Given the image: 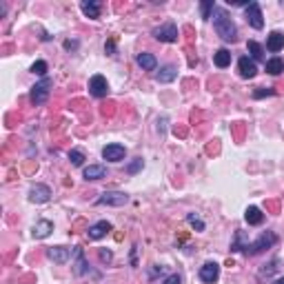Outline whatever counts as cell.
Masks as SVG:
<instances>
[{"instance_id":"1","label":"cell","mask_w":284,"mask_h":284,"mask_svg":"<svg viewBox=\"0 0 284 284\" xmlns=\"http://www.w3.org/2000/svg\"><path fill=\"white\" fill-rule=\"evenodd\" d=\"M211 18H213V29L217 31V36H220L222 40H226V42H235V40H238V29H235L231 16L226 13V9L215 7Z\"/></svg>"},{"instance_id":"2","label":"cell","mask_w":284,"mask_h":284,"mask_svg":"<svg viewBox=\"0 0 284 284\" xmlns=\"http://www.w3.org/2000/svg\"><path fill=\"white\" fill-rule=\"evenodd\" d=\"M275 242H278V235H275L273 231H264V233H262L260 238L255 240V242H251L247 248H244V253H247V255H257V253H262V251H266V248H271Z\"/></svg>"},{"instance_id":"3","label":"cell","mask_w":284,"mask_h":284,"mask_svg":"<svg viewBox=\"0 0 284 284\" xmlns=\"http://www.w3.org/2000/svg\"><path fill=\"white\" fill-rule=\"evenodd\" d=\"M51 84H53L51 78H42L40 82H36L34 87H31V96H29L31 105H36V106L44 105L49 98V91H51Z\"/></svg>"},{"instance_id":"4","label":"cell","mask_w":284,"mask_h":284,"mask_svg":"<svg viewBox=\"0 0 284 284\" xmlns=\"http://www.w3.org/2000/svg\"><path fill=\"white\" fill-rule=\"evenodd\" d=\"M129 202V195L122 193V191H106V193H102L100 198H98L96 204H100V207H122V204Z\"/></svg>"},{"instance_id":"5","label":"cell","mask_w":284,"mask_h":284,"mask_svg":"<svg viewBox=\"0 0 284 284\" xmlns=\"http://www.w3.org/2000/svg\"><path fill=\"white\" fill-rule=\"evenodd\" d=\"M89 93H91L93 98H105L106 93H109V82H106L105 75H100V73L91 75V80H89Z\"/></svg>"},{"instance_id":"6","label":"cell","mask_w":284,"mask_h":284,"mask_svg":"<svg viewBox=\"0 0 284 284\" xmlns=\"http://www.w3.org/2000/svg\"><path fill=\"white\" fill-rule=\"evenodd\" d=\"M153 38L160 42H176L178 40V27L173 22H167L162 27H155L153 29Z\"/></svg>"},{"instance_id":"7","label":"cell","mask_w":284,"mask_h":284,"mask_svg":"<svg viewBox=\"0 0 284 284\" xmlns=\"http://www.w3.org/2000/svg\"><path fill=\"white\" fill-rule=\"evenodd\" d=\"M217 278H220V264H215V262H204V264L200 266V280H202L204 284H215Z\"/></svg>"},{"instance_id":"8","label":"cell","mask_w":284,"mask_h":284,"mask_svg":"<svg viewBox=\"0 0 284 284\" xmlns=\"http://www.w3.org/2000/svg\"><path fill=\"white\" fill-rule=\"evenodd\" d=\"M244 13H247V20L248 25L253 27V29H262L264 27V18H262V9L257 2H248L247 9H244Z\"/></svg>"},{"instance_id":"9","label":"cell","mask_w":284,"mask_h":284,"mask_svg":"<svg viewBox=\"0 0 284 284\" xmlns=\"http://www.w3.org/2000/svg\"><path fill=\"white\" fill-rule=\"evenodd\" d=\"M49 198H51V189H49L47 184H34L29 189V200L36 204H44L49 202Z\"/></svg>"},{"instance_id":"10","label":"cell","mask_w":284,"mask_h":284,"mask_svg":"<svg viewBox=\"0 0 284 284\" xmlns=\"http://www.w3.org/2000/svg\"><path fill=\"white\" fill-rule=\"evenodd\" d=\"M124 153H127V149H124L122 144H106L105 149H102V158L109 160V162H120V160H124Z\"/></svg>"},{"instance_id":"11","label":"cell","mask_w":284,"mask_h":284,"mask_svg":"<svg viewBox=\"0 0 284 284\" xmlns=\"http://www.w3.org/2000/svg\"><path fill=\"white\" fill-rule=\"evenodd\" d=\"M47 255H49V260H53L56 264H65V262H69V257H71V248H67V247H51L47 251Z\"/></svg>"},{"instance_id":"12","label":"cell","mask_w":284,"mask_h":284,"mask_svg":"<svg viewBox=\"0 0 284 284\" xmlns=\"http://www.w3.org/2000/svg\"><path fill=\"white\" fill-rule=\"evenodd\" d=\"M51 231H53V224L49 220H38L34 224V229H31V235H34L36 240H44V238H49L51 235Z\"/></svg>"},{"instance_id":"13","label":"cell","mask_w":284,"mask_h":284,"mask_svg":"<svg viewBox=\"0 0 284 284\" xmlns=\"http://www.w3.org/2000/svg\"><path fill=\"white\" fill-rule=\"evenodd\" d=\"M109 231H111V222L100 220V222H96V224L89 226V238H91V240H102Z\"/></svg>"},{"instance_id":"14","label":"cell","mask_w":284,"mask_h":284,"mask_svg":"<svg viewBox=\"0 0 284 284\" xmlns=\"http://www.w3.org/2000/svg\"><path fill=\"white\" fill-rule=\"evenodd\" d=\"M266 49L273 53L282 51L284 49V34H280V31H271L269 36H266Z\"/></svg>"},{"instance_id":"15","label":"cell","mask_w":284,"mask_h":284,"mask_svg":"<svg viewBox=\"0 0 284 284\" xmlns=\"http://www.w3.org/2000/svg\"><path fill=\"white\" fill-rule=\"evenodd\" d=\"M238 69H240V75H242V78H255V73H257L255 62H253L251 58H247V56L240 58Z\"/></svg>"},{"instance_id":"16","label":"cell","mask_w":284,"mask_h":284,"mask_svg":"<svg viewBox=\"0 0 284 284\" xmlns=\"http://www.w3.org/2000/svg\"><path fill=\"white\" fill-rule=\"evenodd\" d=\"M82 176H84V180H102V178L106 176V169L102 167V164H89L82 171Z\"/></svg>"},{"instance_id":"17","label":"cell","mask_w":284,"mask_h":284,"mask_svg":"<svg viewBox=\"0 0 284 284\" xmlns=\"http://www.w3.org/2000/svg\"><path fill=\"white\" fill-rule=\"evenodd\" d=\"M244 220H247L251 226H257L264 222V213H262L257 207H248L247 211H244Z\"/></svg>"},{"instance_id":"18","label":"cell","mask_w":284,"mask_h":284,"mask_svg":"<svg viewBox=\"0 0 284 284\" xmlns=\"http://www.w3.org/2000/svg\"><path fill=\"white\" fill-rule=\"evenodd\" d=\"M176 75H178L176 67H173V65H164L162 69L158 71V75H155V78H158V82L167 84V82H173V80H176Z\"/></svg>"},{"instance_id":"19","label":"cell","mask_w":284,"mask_h":284,"mask_svg":"<svg viewBox=\"0 0 284 284\" xmlns=\"http://www.w3.org/2000/svg\"><path fill=\"white\" fill-rule=\"evenodd\" d=\"M136 62H138V65H140L144 71H153L155 67H158V60H155L153 53H138Z\"/></svg>"},{"instance_id":"20","label":"cell","mask_w":284,"mask_h":284,"mask_svg":"<svg viewBox=\"0 0 284 284\" xmlns=\"http://www.w3.org/2000/svg\"><path fill=\"white\" fill-rule=\"evenodd\" d=\"M213 62H215V67H220V69L229 67L231 65V51L229 49H217V51L213 53Z\"/></svg>"},{"instance_id":"21","label":"cell","mask_w":284,"mask_h":284,"mask_svg":"<svg viewBox=\"0 0 284 284\" xmlns=\"http://www.w3.org/2000/svg\"><path fill=\"white\" fill-rule=\"evenodd\" d=\"M100 2H96V0H89V2H82L80 4V9H82V13L87 18H98L100 16Z\"/></svg>"},{"instance_id":"22","label":"cell","mask_w":284,"mask_h":284,"mask_svg":"<svg viewBox=\"0 0 284 284\" xmlns=\"http://www.w3.org/2000/svg\"><path fill=\"white\" fill-rule=\"evenodd\" d=\"M247 47H248V53H251V60L253 62H255V60H264V49H262L260 42H255V40H248Z\"/></svg>"},{"instance_id":"23","label":"cell","mask_w":284,"mask_h":284,"mask_svg":"<svg viewBox=\"0 0 284 284\" xmlns=\"http://www.w3.org/2000/svg\"><path fill=\"white\" fill-rule=\"evenodd\" d=\"M266 71H269L271 75H280L284 71V60L282 58H271V60H266Z\"/></svg>"},{"instance_id":"24","label":"cell","mask_w":284,"mask_h":284,"mask_svg":"<svg viewBox=\"0 0 284 284\" xmlns=\"http://www.w3.org/2000/svg\"><path fill=\"white\" fill-rule=\"evenodd\" d=\"M75 273L78 275H82V273H87V262H84V255H82V248H75Z\"/></svg>"},{"instance_id":"25","label":"cell","mask_w":284,"mask_h":284,"mask_svg":"<svg viewBox=\"0 0 284 284\" xmlns=\"http://www.w3.org/2000/svg\"><path fill=\"white\" fill-rule=\"evenodd\" d=\"M247 247H248V242H244V233H242V231H238V233H235L233 244H231V251H244Z\"/></svg>"},{"instance_id":"26","label":"cell","mask_w":284,"mask_h":284,"mask_svg":"<svg viewBox=\"0 0 284 284\" xmlns=\"http://www.w3.org/2000/svg\"><path fill=\"white\" fill-rule=\"evenodd\" d=\"M69 160H71V164H73V167H82L84 153H82V151H78V149H73V151H69Z\"/></svg>"},{"instance_id":"27","label":"cell","mask_w":284,"mask_h":284,"mask_svg":"<svg viewBox=\"0 0 284 284\" xmlns=\"http://www.w3.org/2000/svg\"><path fill=\"white\" fill-rule=\"evenodd\" d=\"M186 222H189V224L193 226L195 231H204V222L200 220V217L195 215V213H189V215H186Z\"/></svg>"},{"instance_id":"28","label":"cell","mask_w":284,"mask_h":284,"mask_svg":"<svg viewBox=\"0 0 284 284\" xmlns=\"http://www.w3.org/2000/svg\"><path fill=\"white\" fill-rule=\"evenodd\" d=\"M47 69H49V67H47V62H44V60H38V62L31 65V71H34L36 75H44V73H47ZM44 78H47V75H44Z\"/></svg>"},{"instance_id":"29","label":"cell","mask_w":284,"mask_h":284,"mask_svg":"<svg viewBox=\"0 0 284 284\" xmlns=\"http://www.w3.org/2000/svg\"><path fill=\"white\" fill-rule=\"evenodd\" d=\"M200 9H202V18L209 20V18H211V11L215 9V4H213V0H207V2L200 4Z\"/></svg>"},{"instance_id":"30","label":"cell","mask_w":284,"mask_h":284,"mask_svg":"<svg viewBox=\"0 0 284 284\" xmlns=\"http://www.w3.org/2000/svg\"><path fill=\"white\" fill-rule=\"evenodd\" d=\"M273 89H264V87H260V89H255V91H253V98H255V100H260V98H264V96H273Z\"/></svg>"},{"instance_id":"31","label":"cell","mask_w":284,"mask_h":284,"mask_svg":"<svg viewBox=\"0 0 284 284\" xmlns=\"http://www.w3.org/2000/svg\"><path fill=\"white\" fill-rule=\"evenodd\" d=\"M140 169H142V158H136V160H133V162L127 167V173H138Z\"/></svg>"},{"instance_id":"32","label":"cell","mask_w":284,"mask_h":284,"mask_svg":"<svg viewBox=\"0 0 284 284\" xmlns=\"http://www.w3.org/2000/svg\"><path fill=\"white\" fill-rule=\"evenodd\" d=\"M162 284H182V278H180V275H178V273H171L167 280H164Z\"/></svg>"},{"instance_id":"33","label":"cell","mask_w":284,"mask_h":284,"mask_svg":"<svg viewBox=\"0 0 284 284\" xmlns=\"http://www.w3.org/2000/svg\"><path fill=\"white\" fill-rule=\"evenodd\" d=\"M111 257H113V253H111V251H106V248H102V251H100V260L102 262H111Z\"/></svg>"},{"instance_id":"34","label":"cell","mask_w":284,"mask_h":284,"mask_svg":"<svg viewBox=\"0 0 284 284\" xmlns=\"http://www.w3.org/2000/svg\"><path fill=\"white\" fill-rule=\"evenodd\" d=\"M273 284H284V278H280V280H275Z\"/></svg>"}]
</instances>
